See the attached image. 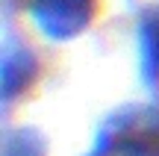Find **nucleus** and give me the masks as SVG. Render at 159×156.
<instances>
[{"instance_id": "nucleus-1", "label": "nucleus", "mask_w": 159, "mask_h": 156, "mask_svg": "<svg viewBox=\"0 0 159 156\" xmlns=\"http://www.w3.org/2000/svg\"><path fill=\"white\" fill-rule=\"evenodd\" d=\"M30 15L47 38L71 41L91 24L94 0H33Z\"/></svg>"}, {"instance_id": "nucleus-2", "label": "nucleus", "mask_w": 159, "mask_h": 156, "mask_svg": "<svg viewBox=\"0 0 159 156\" xmlns=\"http://www.w3.org/2000/svg\"><path fill=\"white\" fill-rule=\"evenodd\" d=\"M35 56L18 41H6L3 44V56H0V86H3V100H12L18 91L33 82L35 77Z\"/></svg>"}, {"instance_id": "nucleus-3", "label": "nucleus", "mask_w": 159, "mask_h": 156, "mask_svg": "<svg viewBox=\"0 0 159 156\" xmlns=\"http://www.w3.org/2000/svg\"><path fill=\"white\" fill-rule=\"evenodd\" d=\"M139 65L148 86L159 82V9L139 21Z\"/></svg>"}, {"instance_id": "nucleus-4", "label": "nucleus", "mask_w": 159, "mask_h": 156, "mask_svg": "<svg viewBox=\"0 0 159 156\" xmlns=\"http://www.w3.org/2000/svg\"><path fill=\"white\" fill-rule=\"evenodd\" d=\"M41 150H44V139L30 127L9 133L3 145V156H41Z\"/></svg>"}]
</instances>
